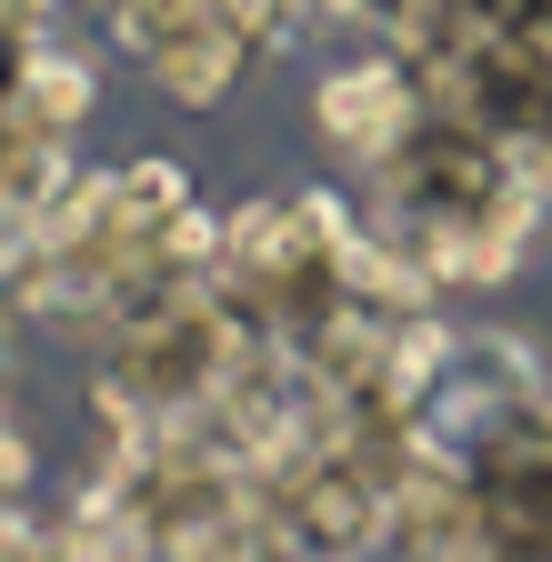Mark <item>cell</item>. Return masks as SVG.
Masks as SVG:
<instances>
[{
	"label": "cell",
	"instance_id": "6da1fadb",
	"mask_svg": "<svg viewBox=\"0 0 552 562\" xmlns=\"http://www.w3.org/2000/svg\"><path fill=\"white\" fill-rule=\"evenodd\" d=\"M412 91H423V81H412L402 60H362V70H341V81L322 91V121L341 140H362V151L392 161L402 140H412Z\"/></svg>",
	"mask_w": 552,
	"mask_h": 562
},
{
	"label": "cell",
	"instance_id": "7a4b0ae2",
	"mask_svg": "<svg viewBox=\"0 0 552 562\" xmlns=\"http://www.w3.org/2000/svg\"><path fill=\"white\" fill-rule=\"evenodd\" d=\"M81 101H91L81 70H71V60H50V50H31V60H21V91H11V121H31V131H71Z\"/></svg>",
	"mask_w": 552,
	"mask_h": 562
}]
</instances>
